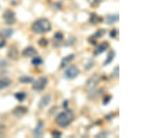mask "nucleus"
Instances as JSON below:
<instances>
[{
  "instance_id": "nucleus-6",
  "label": "nucleus",
  "mask_w": 157,
  "mask_h": 138,
  "mask_svg": "<svg viewBox=\"0 0 157 138\" xmlns=\"http://www.w3.org/2000/svg\"><path fill=\"white\" fill-rule=\"evenodd\" d=\"M99 80H100V77L99 75L94 74L90 78L89 80L87 81L86 83V87L89 90L93 89L96 86L99 84Z\"/></svg>"
},
{
  "instance_id": "nucleus-29",
  "label": "nucleus",
  "mask_w": 157,
  "mask_h": 138,
  "mask_svg": "<svg viewBox=\"0 0 157 138\" xmlns=\"http://www.w3.org/2000/svg\"><path fill=\"white\" fill-rule=\"evenodd\" d=\"M52 135H53L54 137L59 138V137H62V133L61 132L58 131V130H54V131L52 132Z\"/></svg>"
},
{
  "instance_id": "nucleus-16",
  "label": "nucleus",
  "mask_w": 157,
  "mask_h": 138,
  "mask_svg": "<svg viewBox=\"0 0 157 138\" xmlns=\"http://www.w3.org/2000/svg\"><path fill=\"white\" fill-rule=\"evenodd\" d=\"M119 15L117 14L109 15V16H107L106 19V23L107 25H112V24L119 21Z\"/></svg>"
},
{
  "instance_id": "nucleus-23",
  "label": "nucleus",
  "mask_w": 157,
  "mask_h": 138,
  "mask_svg": "<svg viewBox=\"0 0 157 138\" xmlns=\"http://www.w3.org/2000/svg\"><path fill=\"white\" fill-rule=\"evenodd\" d=\"M106 29H99V30H98L95 34H94L93 36H92V37L95 38V39H97V38H101V37H103L105 34H106Z\"/></svg>"
},
{
  "instance_id": "nucleus-7",
  "label": "nucleus",
  "mask_w": 157,
  "mask_h": 138,
  "mask_svg": "<svg viewBox=\"0 0 157 138\" xmlns=\"http://www.w3.org/2000/svg\"><path fill=\"white\" fill-rule=\"evenodd\" d=\"M37 54V50L34 47L29 46V47H25L22 52V55L25 57H31L35 56Z\"/></svg>"
},
{
  "instance_id": "nucleus-9",
  "label": "nucleus",
  "mask_w": 157,
  "mask_h": 138,
  "mask_svg": "<svg viewBox=\"0 0 157 138\" xmlns=\"http://www.w3.org/2000/svg\"><path fill=\"white\" fill-rule=\"evenodd\" d=\"M109 46H110V45H109L108 42L107 41L103 42V43L98 46L97 48L95 49V50L94 51V56H98V55L101 54V53L105 52V51L108 48Z\"/></svg>"
},
{
  "instance_id": "nucleus-34",
  "label": "nucleus",
  "mask_w": 157,
  "mask_h": 138,
  "mask_svg": "<svg viewBox=\"0 0 157 138\" xmlns=\"http://www.w3.org/2000/svg\"><path fill=\"white\" fill-rule=\"evenodd\" d=\"M88 41L90 42V43H91L92 45H97V42H96L95 38H92V36H91V37H90V38H89V39H88Z\"/></svg>"
},
{
  "instance_id": "nucleus-15",
  "label": "nucleus",
  "mask_w": 157,
  "mask_h": 138,
  "mask_svg": "<svg viewBox=\"0 0 157 138\" xmlns=\"http://www.w3.org/2000/svg\"><path fill=\"white\" fill-rule=\"evenodd\" d=\"M64 38V35L61 32H57L54 34V37H53V45L55 47H58L60 46V42L62 41Z\"/></svg>"
},
{
  "instance_id": "nucleus-32",
  "label": "nucleus",
  "mask_w": 157,
  "mask_h": 138,
  "mask_svg": "<svg viewBox=\"0 0 157 138\" xmlns=\"http://www.w3.org/2000/svg\"><path fill=\"white\" fill-rule=\"evenodd\" d=\"M102 0H88V1L90 4L92 6H95V5L98 4L99 3H100Z\"/></svg>"
},
{
  "instance_id": "nucleus-11",
  "label": "nucleus",
  "mask_w": 157,
  "mask_h": 138,
  "mask_svg": "<svg viewBox=\"0 0 157 138\" xmlns=\"http://www.w3.org/2000/svg\"><path fill=\"white\" fill-rule=\"evenodd\" d=\"M51 101V96L49 94L45 95L40 99L39 103H38V108L40 109H43V108H45L46 106L48 105V104Z\"/></svg>"
},
{
  "instance_id": "nucleus-22",
  "label": "nucleus",
  "mask_w": 157,
  "mask_h": 138,
  "mask_svg": "<svg viewBox=\"0 0 157 138\" xmlns=\"http://www.w3.org/2000/svg\"><path fill=\"white\" fill-rule=\"evenodd\" d=\"M31 63L32 65L34 66H40L43 63V59H42L40 57H33L31 61Z\"/></svg>"
},
{
  "instance_id": "nucleus-17",
  "label": "nucleus",
  "mask_w": 157,
  "mask_h": 138,
  "mask_svg": "<svg viewBox=\"0 0 157 138\" xmlns=\"http://www.w3.org/2000/svg\"><path fill=\"white\" fill-rule=\"evenodd\" d=\"M89 21H90V23L94 24V25H96V24H97V23H102L103 18L101 17H99V16H97V14L92 13L91 15H90V19H89Z\"/></svg>"
},
{
  "instance_id": "nucleus-1",
  "label": "nucleus",
  "mask_w": 157,
  "mask_h": 138,
  "mask_svg": "<svg viewBox=\"0 0 157 138\" xmlns=\"http://www.w3.org/2000/svg\"><path fill=\"white\" fill-rule=\"evenodd\" d=\"M75 115L73 112L71 110L66 109L65 111L61 112L55 118V122L59 126L66 128L71 124L74 120Z\"/></svg>"
},
{
  "instance_id": "nucleus-20",
  "label": "nucleus",
  "mask_w": 157,
  "mask_h": 138,
  "mask_svg": "<svg viewBox=\"0 0 157 138\" xmlns=\"http://www.w3.org/2000/svg\"><path fill=\"white\" fill-rule=\"evenodd\" d=\"M115 55L116 53L114 50L110 51V52H109L108 57H107L106 61H105L104 63H103V66H107L108 65V64H110L111 62H112V61H113L114 57H115Z\"/></svg>"
},
{
  "instance_id": "nucleus-10",
  "label": "nucleus",
  "mask_w": 157,
  "mask_h": 138,
  "mask_svg": "<svg viewBox=\"0 0 157 138\" xmlns=\"http://www.w3.org/2000/svg\"><path fill=\"white\" fill-rule=\"evenodd\" d=\"M28 112V109L25 106H18L13 110V114L16 117H22L26 115Z\"/></svg>"
},
{
  "instance_id": "nucleus-21",
  "label": "nucleus",
  "mask_w": 157,
  "mask_h": 138,
  "mask_svg": "<svg viewBox=\"0 0 157 138\" xmlns=\"http://www.w3.org/2000/svg\"><path fill=\"white\" fill-rule=\"evenodd\" d=\"M15 98H16V100H18L20 102H22L27 97V94H26L25 92L23 91H19V92H16L14 94Z\"/></svg>"
},
{
  "instance_id": "nucleus-14",
  "label": "nucleus",
  "mask_w": 157,
  "mask_h": 138,
  "mask_svg": "<svg viewBox=\"0 0 157 138\" xmlns=\"http://www.w3.org/2000/svg\"><path fill=\"white\" fill-rule=\"evenodd\" d=\"M74 59H75L74 54H71L68 55L67 57H64L62 59L60 64V67L62 68V69H64V68L66 67V66H68V64H69L71 62H72Z\"/></svg>"
},
{
  "instance_id": "nucleus-19",
  "label": "nucleus",
  "mask_w": 157,
  "mask_h": 138,
  "mask_svg": "<svg viewBox=\"0 0 157 138\" xmlns=\"http://www.w3.org/2000/svg\"><path fill=\"white\" fill-rule=\"evenodd\" d=\"M11 80L9 78H4L0 79V90L5 89L11 84Z\"/></svg>"
},
{
  "instance_id": "nucleus-26",
  "label": "nucleus",
  "mask_w": 157,
  "mask_h": 138,
  "mask_svg": "<svg viewBox=\"0 0 157 138\" xmlns=\"http://www.w3.org/2000/svg\"><path fill=\"white\" fill-rule=\"evenodd\" d=\"M112 99V96L110 95H107L106 96L104 97V98H103V105H107L109 103H110V101Z\"/></svg>"
},
{
  "instance_id": "nucleus-38",
  "label": "nucleus",
  "mask_w": 157,
  "mask_h": 138,
  "mask_svg": "<svg viewBox=\"0 0 157 138\" xmlns=\"http://www.w3.org/2000/svg\"><path fill=\"white\" fill-rule=\"evenodd\" d=\"M4 128V126L3 125L0 124V131H1V130H2Z\"/></svg>"
},
{
  "instance_id": "nucleus-13",
  "label": "nucleus",
  "mask_w": 157,
  "mask_h": 138,
  "mask_svg": "<svg viewBox=\"0 0 157 138\" xmlns=\"http://www.w3.org/2000/svg\"><path fill=\"white\" fill-rule=\"evenodd\" d=\"M44 128V125L42 121H39L36 125V128L34 130V136L36 137H40V136L43 134V130Z\"/></svg>"
},
{
  "instance_id": "nucleus-5",
  "label": "nucleus",
  "mask_w": 157,
  "mask_h": 138,
  "mask_svg": "<svg viewBox=\"0 0 157 138\" xmlns=\"http://www.w3.org/2000/svg\"><path fill=\"white\" fill-rule=\"evenodd\" d=\"M79 73H80V70L77 66H71L64 72V77L66 78L71 80V79L76 78L79 75Z\"/></svg>"
},
{
  "instance_id": "nucleus-2",
  "label": "nucleus",
  "mask_w": 157,
  "mask_h": 138,
  "mask_svg": "<svg viewBox=\"0 0 157 138\" xmlns=\"http://www.w3.org/2000/svg\"><path fill=\"white\" fill-rule=\"evenodd\" d=\"M52 29V25L48 20L42 18L36 20L31 25V30L35 34H40L50 32Z\"/></svg>"
},
{
  "instance_id": "nucleus-3",
  "label": "nucleus",
  "mask_w": 157,
  "mask_h": 138,
  "mask_svg": "<svg viewBox=\"0 0 157 138\" xmlns=\"http://www.w3.org/2000/svg\"><path fill=\"white\" fill-rule=\"evenodd\" d=\"M48 80L45 77H40L36 80H34L33 82L32 89L35 91H41L45 89L47 86Z\"/></svg>"
},
{
  "instance_id": "nucleus-31",
  "label": "nucleus",
  "mask_w": 157,
  "mask_h": 138,
  "mask_svg": "<svg viewBox=\"0 0 157 138\" xmlns=\"http://www.w3.org/2000/svg\"><path fill=\"white\" fill-rule=\"evenodd\" d=\"M9 65L8 62L6 60H0V68H4Z\"/></svg>"
},
{
  "instance_id": "nucleus-27",
  "label": "nucleus",
  "mask_w": 157,
  "mask_h": 138,
  "mask_svg": "<svg viewBox=\"0 0 157 138\" xmlns=\"http://www.w3.org/2000/svg\"><path fill=\"white\" fill-rule=\"evenodd\" d=\"M94 62L93 60L92 59H90L88 61L87 64H86V65H85V69L86 70L91 69L94 66Z\"/></svg>"
},
{
  "instance_id": "nucleus-37",
  "label": "nucleus",
  "mask_w": 157,
  "mask_h": 138,
  "mask_svg": "<svg viewBox=\"0 0 157 138\" xmlns=\"http://www.w3.org/2000/svg\"><path fill=\"white\" fill-rule=\"evenodd\" d=\"M5 45H6V40L5 39H3L0 42V48H3Z\"/></svg>"
},
{
  "instance_id": "nucleus-36",
  "label": "nucleus",
  "mask_w": 157,
  "mask_h": 138,
  "mask_svg": "<svg viewBox=\"0 0 157 138\" xmlns=\"http://www.w3.org/2000/svg\"><path fill=\"white\" fill-rule=\"evenodd\" d=\"M113 117H114V115H112V114H110V115H108L106 116V119H107V120L110 121V120H112V118H113Z\"/></svg>"
},
{
  "instance_id": "nucleus-28",
  "label": "nucleus",
  "mask_w": 157,
  "mask_h": 138,
  "mask_svg": "<svg viewBox=\"0 0 157 138\" xmlns=\"http://www.w3.org/2000/svg\"><path fill=\"white\" fill-rule=\"evenodd\" d=\"M119 66H117L114 68L113 73H112V77H113V78H118V77H119Z\"/></svg>"
},
{
  "instance_id": "nucleus-24",
  "label": "nucleus",
  "mask_w": 157,
  "mask_h": 138,
  "mask_svg": "<svg viewBox=\"0 0 157 138\" xmlns=\"http://www.w3.org/2000/svg\"><path fill=\"white\" fill-rule=\"evenodd\" d=\"M38 44L41 47H45L48 44V40L45 38H41L38 40Z\"/></svg>"
},
{
  "instance_id": "nucleus-35",
  "label": "nucleus",
  "mask_w": 157,
  "mask_h": 138,
  "mask_svg": "<svg viewBox=\"0 0 157 138\" xmlns=\"http://www.w3.org/2000/svg\"><path fill=\"white\" fill-rule=\"evenodd\" d=\"M68 106H69V100H65L64 101V103H63V108L66 110L68 109Z\"/></svg>"
},
{
  "instance_id": "nucleus-33",
  "label": "nucleus",
  "mask_w": 157,
  "mask_h": 138,
  "mask_svg": "<svg viewBox=\"0 0 157 138\" xmlns=\"http://www.w3.org/2000/svg\"><path fill=\"white\" fill-rule=\"evenodd\" d=\"M108 136V132H105V131H103V132H99V134L97 135V137H106Z\"/></svg>"
},
{
  "instance_id": "nucleus-12",
  "label": "nucleus",
  "mask_w": 157,
  "mask_h": 138,
  "mask_svg": "<svg viewBox=\"0 0 157 138\" xmlns=\"http://www.w3.org/2000/svg\"><path fill=\"white\" fill-rule=\"evenodd\" d=\"M13 34V29L12 28H5L0 31V38L2 39H6L11 37Z\"/></svg>"
},
{
  "instance_id": "nucleus-8",
  "label": "nucleus",
  "mask_w": 157,
  "mask_h": 138,
  "mask_svg": "<svg viewBox=\"0 0 157 138\" xmlns=\"http://www.w3.org/2000/svg\"><path fill=\"white\" fill-rule=\"evenodd\" d=\"M8 57L13 60H17L19 58V52L17 47L15 45H12L9 47L8 50Z\"/></svg>"
},
{
  "instance_id": "nucleus-25",
  "label": "nucleus",
  "mask_w": 157,
  "mask_h": 138,
  "mask_svg": "<svg viewBox=\"0 0 157 138\" xmlns=\"http://www.w3.org/2000/svg\"><path fill=\"white\" fill-rule=\"evenodd\" d=\"M75 40H76V38H74V37H70L69 39L66 41V43H65V46H70V45H72L73 43H75Z\"/></svg>"
},
{
  "instance_id": "nucleus-18",
  "label": "nucleus",
  "mask_w": 157,
  "mask_h": 138,
  "mask_svg": "<svg viewBox=\"0 0 157 138\" xmlns=\"http://www.w3.org/2000/svg\"><path fill=\"white\" fill-rule=\"evenodd\" d=\"M34 81V79L32 77L29 76V75H23V76L20 77L19 82L20 83L23 84H29L33 83Z\"/></svg>"
},
{
  "instance_id": "nucleus-4",
  "label": "nucleus",
  "mask_w": 157,
  "mask_h": 138,
  "mask_svg": "<svg viewBox=\"0 0 157 138\" xmlns=\"http://www.w3.org/2000/svg\"><path fill=\"white\" fill-rule=\"evenodd\" d=\"M2 17L5 23L9 25H13L16 21V14L13 11L9 10V9L4 12Z\"/></svg>"
},
{
  "instance_id": "nucleus-30",
  "label": "nucleus",
  "mask_w": 157,
  "mask_h": 138,
  "mask_svg": "<svg viewBox=\"0 0 157 138\" xmlns=\"http://www.w3.org/2000/svg\"><path fill=\"white\" fill-rule=\"evenodd\" d=\"M118 34V32H117V30L116 29H112V30L110 31V38H114L116 37V36H117V35Z\"/></svg>"
}]
</instances>
